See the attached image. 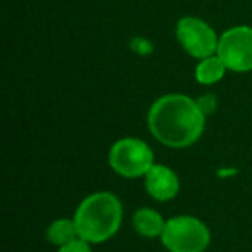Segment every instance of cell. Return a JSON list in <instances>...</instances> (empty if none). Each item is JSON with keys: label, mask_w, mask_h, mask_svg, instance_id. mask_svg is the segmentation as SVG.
Here are the masks:
<instances>
[{"label": "cell", "mask_w": 252, "mask_h": 252, "mask_svg": "<svg viewBox=\"0 0 252 252\" xmlns=\"http://www.w3.org/2000/svg\"><path fill=\"white\" fill-rule=\"evenodd\" d=\"M73 220L80 238L90 244H100L109 240L121 226V202L114 193H92L78 206Z\"/></svg>", "instance_id": "2"}, {"label": "cell", "mask_w": 252, "mask_h": 252, "mask_svg": "<svg viewBox=\"0 0 252 252\" xmlns=\"http://www.w3.org/2000/svg\"><path fill=\"white\" fill-rule=\"evenodd\" d=\"M88 244H90V242L83 240V238H76V240L63 245V247L59 249V252H92Z\"/></svg>", "instance_id": "12"}, {"label": "cell", "mask_w": 252, "mask_h": 252, "mask_svg": "<svg viewBox=\"0 0 252 252\" xmlns=\"http://www.w3.org/2000/svg\"><path fill=\"white\" fill-rule=\"evenodd\" d=\"M161 240L169 252H204L211 242V233L197 218L176 216L166 221Z\"/></svg>", "instance_id": "3"}, {"label": "cell", "mask_w": 252, "mask_h": 252, "mask_svg": "<svg viewBox=\"0 0 252 252\" xmlns=\"http://www.w3.org/2000/svg\"><path fill=\"white\" fill-rule=\"evenodd\" d=\"M197 105H199V109L202 111L204 116H209L213 114L214 111H216V105H218V100L214 95H202V97L197 100Z\"/></svg>", "instance_id": "11"}, {"label": "cell", "mask_w": 252, "mask_h": 252, "mask_svg": "<svg viewBox=\"0 0 252 252\" xmlns=\"http://www.w3.org/2000/svg\"><path fill=\"white\" fill-rule=\"evenodd\" d=\"M109 164L125 178H138L145 176L149 169L154 166V152L138 138H121L111 147Z\"/></svg>", "instance_id": "4"}, {"label": "cell", "mask_w": 252, "mask_h": 252, "mask_svg": "<svg viewBox=\"0 0 252 252\" xmlns=\"http://www.w3.org/2000/svg\"><path fill=\"white\" fill-rule=\"evenodd\" d=\"M147 193L156 200H171L180 190V180L173 169L164 164H154L145 175Z\"/></svg>", "instance_id": "7"}, {"label": "cell", "mask_w": 252, "mask_h": 252, "mask_svg": "<svg viewBox=\"0 0 252 252\" xmlns=\"http://www.w3.org/2000/svg\"><path fill=\"white\" fill-rule=\"evenodd\" d=\"M176 36H178L182 47L197 59L211 57L218 50L216 33L207 23L197 18H183L176 26Z\"/></svg>", "instance_id": "6"}, {"label": "cell", "mask_w": 252, "mask_h": 252, "mask_svg": "<svg viewBox=\"0 0 252 252\" xmlns=\"http://www.w3.org/2000/svg\"><path fill=\"white\" fill-rule=\"evenodd\" d=\"M47 238H49L50 244L63 247V245L80 238V233H78L74 220H66V218H63V220H56L47 228Z\"/></svg>", "instance_id": "9"}, {"label": "cell", "mask_w": 252, "mask_h": 252, "mask_svg": "<svg viewBox=\"0 0 252 252\" xmlns=\"http://www.w3.org/2000/svg\"><path fill=\"white\" fill-rule=\"evenodd\" d=\"M149 130L162 145L183 149L195 144L206 126V116L187 95L169 94L152 104L147 116Z\"/></svg>", "instance_id": "1"}, {"label": "cell", "mask_w": 252, "mask_h": 252, "mask_svg": "<svg viewBox=\"0 0 252 252\" xmlns=\"http://www.w3.org/2000/svg\"><path fill=\"white\" fill-rule=\"evenodd\" d=\"M166 221L162 220V216L154 209H140L135 213L133 216V228L144 237H161L164 231Z\"/></svg>", "instance_id": "8"}, {"label": "cell", "mask_w": 252, "mask_h": 252, "mask_svg": "<svg viewBox=\"0 0 252 252\" xmlns=\"http://www.w3.org/2000/svg\"><path fill=\"white\" fill-rule=\"evenodd\" d=\"M224 71H226V66L223 61L218 56H211L200 61L199 66L195 67V78L202 85H213L224 76Z\"/></svg>", "instance_id": "10"}, {"label": "cell", "mask_w": 252, "mask_h": 252, "mask_svg": "<svg viewBox=\"0 0 252 252\" xmlns=\"http://www.w3.org/2000/svg\"><path fill=\"white\" fill-rule=\"evenodd\" d=\"M218 57L224 63L226 69L244 71L252 69V28L237 26L221 35L218 42Z\"/></svg>", "instance_id": "5"}]
</instances>
